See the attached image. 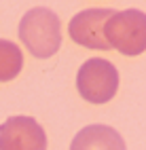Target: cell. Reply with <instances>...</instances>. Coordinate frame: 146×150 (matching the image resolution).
I'll use <instances>...</instances> for the list:
<instances>
[{"instance_id": "1", "label": "cell", "mask_w": 146, "mask_h": 150, "mask_svg": "<svg viewBox=\"0 0 146 150\" xmlns=\"http://www.w3.org/2000/svg\"><path fill=\"white\" fill-rule=\"evenodd\" d=\"M19 38L30 55L47 59L62 47V21L51 8L34 6L19 21Z\"/></svg>"}, {"instance_id": "5", "label": "cell", "mask_w": 146, "mask_h": 150, "mask_svg": "<svg viewBox=\"0 0 146 150\" xmlns=\"http://www.w3.org/2000/svg\"><path fill=\"white\" fill-rule=\"evenodd\" d=\"M112 13L114 11H110V8H87V11L76 13L70 25H68L70 38L76 45L87 47V49H100V51L110 49L108 40L104 36V25Z\"/></svg>"}, {"instance_id": "7", "label": "cell", "mask_w": 146, "mask_h": 150, "mask_svg": "<svg viewBox=\"0 0 146 150\" xmlns=\"http://www.w3.org/2000/svg\"><path fill=\"white\" fill-rule=\"evenodd\" d=\"M23 68V53L15 42L0 38V83L13 81Z\"/></svg>"}, {"instance_id": "4", "label": "cell", "mask_w": 146, "mask_h": 150, "mask_svg": "<svg viewBox=\"0 0 146 150\" xmlns=\"http://www.w3.org/2000/svg\"><path fill=\"white\" fill-rule=\"evenodd\" d=\"M0 150H47V133L32 116H11L0 125Z\"/></svg>"}, {"instance_id": "2", "label": "cell", "mask_w": 146, "mask_h": 150, "mask_svg": "<svg viewBox=\"0 0 146 150\" xmlns=\"http://www.w3.org/2000/svg\"><path fill=\"white\" fill-rule=\"evenodd\" d=\"M104 36L110 49L114 47L123 55H140L146 51V13L138 8L116 11L104 25Z\"/></svg>"}, {"instance_id": "3", "label": "cell", "mask_w": 146, "mask_h": 150, "mask_svg": "<svg viewBox=\"0 0 146 150\" xmlns=\"http://www.w3.org/2000/svg\"><path fill=\"white\" fill-rule=\"evenodd\" d=\"M76 89L89 104H106L116 95L119 70L108 59L91 57L76 72Z\"/></svg>"}, {"instance_id": "6", "label": "cell", "mask_w": 146, "mask_h": 150, "mask_svg": "<svg viewBox=\"0 0 146 150\" xmlns=\"http://www.w3.org/2000/svg\"><path fill=\"white\" fill-rule=\"evenodd\" d=\"M70 150H127V146L114 127L89 125L74 135Z\"/></svg>"}]
</instances>
